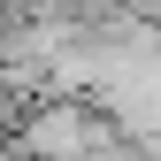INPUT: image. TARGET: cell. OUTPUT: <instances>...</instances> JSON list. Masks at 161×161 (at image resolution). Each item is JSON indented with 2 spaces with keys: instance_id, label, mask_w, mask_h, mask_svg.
I'll list each match as a JSON object with an SVG mask.
<instances>
[{
  "instance_id": "obj_2",
  "label": "cell",
  "mask_w": 161,
  "mask_h": 161,
  "mask_svg": "<svg viewBox=\"0 0 161 161\" xmlns=\"http://www.w3.org/2000/svg\"><path fill=\"white\" fill-rule=\"evenodd\" d=\"M0 161H38V153H31L23 138H15V130H0Z\"/></svg>"
},
{
  "instance_id": "obj_1",
  "label": "cell",
  "mask_w": 161,
  "mask_h": 161,
  "mask_svg": "<svg viewBox=\"0 0 161 161\" xmlns=\"http://www.w3.org/2000/svg\"><path fill=\"white\" fill-rule=\"evenodd\" d=\"M115 130H123V115L92 92H31L23 115H15V138L38 161H92Z\"/></svg>"
}]
</instances>
